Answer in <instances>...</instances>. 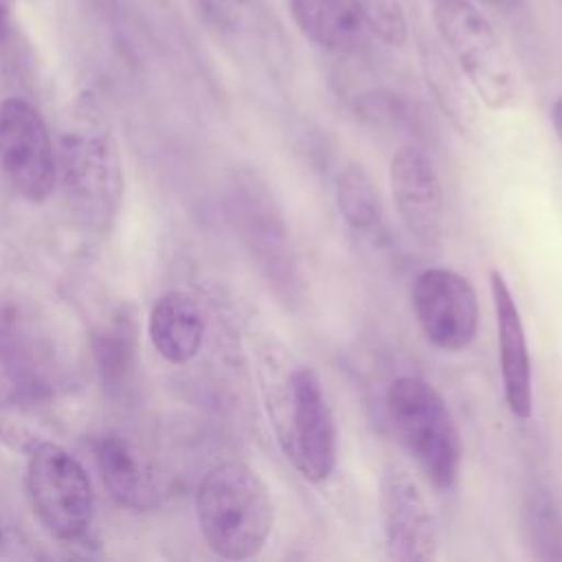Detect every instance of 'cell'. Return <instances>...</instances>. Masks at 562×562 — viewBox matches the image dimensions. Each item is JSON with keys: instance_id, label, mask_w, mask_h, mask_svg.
<instances>
[{"instance_id": "cell-1", "label": "cell", "mask_w": 562, "mask_h": 562, "mask_svg": "<svg viewBox=\"0 0 562 562\" xmlns=\"http://www.w3.org/2000/svg\"><path fill=\"white\" fill-rule=\"evenodd\" d=\"M259 378L281 452L305 481H327L336 468L338 432L321 378L277 351L259 358Z\"/></svg>"}, {"instance_id": "cell-2", "label": "cell", "mask_w": 562, "mask_h": 562, "mask_svg": "<svg viewBox=\"0 0 562 562\" xmlns=\"http://www.w3.org/2000/svg\"><path fill=\"white\" fill-rule=\"evenodd\" d=\"M195 514L206 547L224 560L259 555L274 527L270 490L244 461H222L202 476Z\"/></svg>"}, {"instance_id": "cell-3", "label": "cell", "mask_w": 562, "mask_h": 562, "mask_svg": "<svg viewBox=\"0 0 562 562\" xmlns=\"http://www.w3.org/2000/svg\"><path fill=\"white\" fill-rule=\"evenodd\" d=\"M384 408L395 439L428 483L450 492L461 474L463 441L441 393L422 378L400 375L386 391Z\"/></svg>"}, {"instance_id": "cell-4", "label": "cell", "mask_w": 562, "mask_h": 562, "mask_svg": "<svg viewBox=\"0 0 562 562\" xmlns=\"http://www.w3.org/2000/svg\"><path fill=\"white\" fill-rule=\"evenodd\" d=\"M435 29L470 88L490 110L522 101V79L494 24L472 0H435Z\"/></svg>"}, {"instance_id": "cell-5", "label": "cell", "mask_w": 562, "mask_h": 562, "mask_svg": "<svg viewBox=\"0 0 562 562\" xmlns=\"http://www.w3.org/2000/svg\"><path fill=\"white\" fill-rule=\"evenodd\" d=\"M55 395V371L48 347L26 318L7 307L0 312V432L7 441L26 439V419Z\"/></svg>"}, {"instance_id": "cell-6", "label": "cell", "mask_w": 562, "mask_h": 562, "mask_svg": "<svg viewBox=\"0 0 562 562\" xmlns=\"http://www.w3.org/2000/svg\"><path fill=\"white\" fill-rule=\"evenodd\" d=\"M26 490L42 527L57 540H77L92 518V485L81 463L53 441L31 448Z\"/></svg>"}, {"instance_id": "cell-7", "label": "cell", "mask_w": 562, "mask_h": 562, "mask_svg": "<svg viewBox=\"0 0 562 562\" xmlns=\"http://www.w3.org/2000/svg\"><path fill=\"white\" fill-rule=\"evenodd\" d=\"M61 180L70 206L86 224L103 228L116 213L121 165L101 132H70L61 138Z\"/></svg>"}, {"instance_id": "cell-8", "label": "cell", "mask_w": 562, "mask_h": 562, "mask_svg": "<svg viewBox=\"0 0 562 562\" xmlns=\"http://www.w3.org/2000/svg\"><path fill=\"white\" fill-rule=\"evenodd\" d=\"M0 167L29 202L46 200L55 187L57 162L46 123L22 97L0 101Z\"/></svg>"}, {"instance_id": "cell-9", "label": "cell", "mask_w": 562, "mask_h": 562, "mask_svg": "<svg viewBox=\"0 0 562 562\" xmlns=\"http://www.w3.org/2000/svg\"><path fill=\"white\" fill-rule=\"evenodd\" d=\"M411 305L426 340L450 353L468 349L479 331V296L472 283L450 268L419 272L411 288Z\"/></svg>"}, {"instance_id": "cell-10", "label": "cell", "mask_w": 562, "mask_h": 562, "mask_svg": "<svg viewBox=\"0 0 562 562\" xmlns=\"http://www.w3.org/2000/svg\"><path fill=\"white\" fill-rule=\"evenodd\" d=\"M380 522L386 558L395 562H430L439 555V531L430 505L417 481L402 472H386L378 490Z\"/></svg>"}, {"instance_id": "cell-11", "label": "cell", "mask_w": 562, "mask_h": 562, "mask_svg": "<svg viewBox=\"0 0 562 562\" xmlns=\"http://www.w3.org/2000/svg\"><path fill=\"white\" fill-rule=\"evenodd\" d=\"M397 215L422 248H437L443 235V189L430 156L417 145L400 147L389 165Z\"/></svg>"}, {"instance_id": "cell-12", "label": "cell", "mask_w": 562, "mask_h": 562, "mask_svg": "<svg viewBox=\"0 0 562 562\" xmlns=\"http://www.w3.org/2000/svg\"><path fill=\"white\" fill-rule=\"evenodd\" d=\"M492 305L496 316L498 367L503 382V397L516 419H529L533 411V380L531 358L525 325L516 299L501 270L490 272Z\"/></svg>"}, {"instance_id": "cell-13", "label": "cell", "mask_w": 562, "mask_h": 562, "mask_svg": "<svg viewBox=\"0 0 562 562\" xmlns=\"http://www.w3.org/2000/svg\"><path fill=\"white\" fill-rule=\"evenodd\" d=\"M97 465L110 496L130 509H149L158 503V479L140 450L119 432H105L97 446Z\"/></svg>"}, {"instance_id": "cell-14", "label": "cell", "mask_w": 562, "mask_h": 562, "mask_svg": "<svg viewBox=\"0 0 562 562\" xmlns=\"http://www.w3.org/2000/svg\"><path fill=\"white\" fill-rule=\"evenodd\" d=\"M147 331L154 349L167 362L187 364L202 349L206 331L204 312L191 294L171 290L154 303Z\"/></svg>"}, {"instance_id": "cell-15", "label": "cell", "mask_w": 562, "mask_h": 562, "mask_svg": "<svg viewBox=\"0 0 562 562\" xmlns=\"http://www.w3.org/2000/svg\"><path fill=\"white\" fill-rule=\"evenodd\" d=\"M296 29L327 53H351L362 40L364 22L351 0H288Z\"/></svg>"}, {"instance_id": "cell-16", "label": "cell", "mask_w": 562, "mask_h": 562, "mask_svg": "<svg viewBox=\"0 0 562 562\" xmlns=\"http://www.w3.org/2000/svg\"><path fill=\"white\" fill-rule=\"evenodd\" d=\"M422 68L437 108L461 136H470L479 125V108L463 72L439 46L430 44L422 48Z\"/></svg>"}, {"instance_id": "cell-17", "label": "cell", "mask_w": 562, "mask_h": 562, "mask_svg": "<svg viewBox=\"0 0 562 562\" xmlns=\"http://www.w3.org/2000/svg\"><path fill=\"white\" fill-rule=\"evenodd\" d=\"M334 195L345 222L362 233L373 235L382 226L380 195L367 171L353 162L345 165L334 180Z\"/></svg>"}, {"instance_id": "cell-18", "label": "cell", "mask_w": 562, "mask_h": 562, "mask_svg": "<svg viewBox=\"0 0 562 562\" xmlns=\"http://www.w3.org/2000/svg\"><path fill=\"white\" fill-rule=\"evenodd\" d=\"M364 26L386 46H404L408 40V24L400 0H351Z\"/></svg>"}, {"instance_id": "cell-19", "label": "cell", "mask_w": 562, "mask_h": 562, "mask_svg": "<svg viewBox=\"0 0 562 562\" xmlns=\"http://www.w3.org/2000/svg\"><path fill=\"white\" fill-rule=\"evenodd\" d=\"M525 531L529 544L536 549L538 558H562L555 549L562 547V531L555 516V507L544 494L533 496L525 507Z\"/></svg>"}, {"instance_id": "cell-20", "label": "cell", "mask_w": 562, "mask_h": 562, "mask_svg": "<svg viewBox=\"0 0 562 562\" xmlns=\"http://www.w3.org/2000/svg\"><path fill=\"white\" fill-rule=\"evenodd\" d=\"M132 336L121 323H114L110 327H105V331H101V342L97 345V356H99V364L101 371L105 375V380H121L125 375V371L130 369V360H132Z\"/></svg>"}, {"instance_id": "cell-21", "label": "cell", "mask_w": 562, "mask_h": 562, "mask_svg": "<svg viewBox=\"0 0 562 562\" xmlns=\"http://www.w3.org/2000/svg\"><path fill=\"white\" fill-rule=\"evenodd\" d=\"M195 11L215 29H235L246 11V0H191Z\"/></svg>"}, {"instance_id": "cell-22", "label": "cell", "mask_w": 562, "mask_h": 562, "mask_svg": "<svg viewBox=\"0 0 562 562\" xmlns=\"http://www.w3.org/2000/svg\"><path fill=\"white\" fill-rule=\"evenodd\" d=\"M551 125H553V132H555L558 140L562 143V92H560L558 99L553 101V108H551Z\"/></svg>"}, {"instance_id": "cell-23", "label": "cell", "mask_w": 562, "mask_h": 562, "mask_svg": "<svg viewBox=\"0 0 562 562\" xmlns=\"http://www.w3.org/2000/svg\"><path fill=\"white\" fill-rule=\"evenodd\" d=\"M492 4H496V7H501V9H512L514 4H516V0H490Z\"/></svg>"}, {"instance_id": "cell-24", "label": "cell", "mask_w": 562, "mask_h": 562, "mask_svg": "<svg viewBox=\"0 0 562 562\" xmlns=\"http://www.w3.org/2000/svg\"><path fill=\"white\" fill-rule=\"evenodd\" d=\"M0 542H2V516H0Z\"/></svg>"}]
</instances>
